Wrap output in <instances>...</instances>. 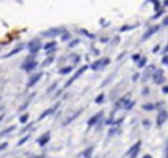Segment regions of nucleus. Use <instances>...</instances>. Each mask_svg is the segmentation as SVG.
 <instances>
[{"label": "nucleus", "instance_id": "obj_43", "mask_svg": "<svg viewBox=\"0 0 168 158\" xmlns=\"http://www.w3.org/2000/svg\"><path fill=\"white\" fill-rule=\"evenodd\" d=\"M6 147H7V143H3V144H2V147H0V148H2V150H4V148H6Z\"/></svg>", "mask_w": 168, "mask_h": 158}, {"label": "nucleus", "instance_id": "obj_12", "mask_svg": "<svg viewBox=\"0 0 168 158\" xmlns=\"http://www.w3.org/2000/svg\"><path fill=\"white\" fill-rule=\"evenodd\" d=\"M81 112H83V109H79V110H77V112H76V114H73V115H72V116H70V118H67V119H66V120L63 122L62 125H63V126H67V125H69V123H72V122H73L74 119H77V118H79V116H80V115H81Z\"/></svg>", "mask_w": 168, "mask_h": 158}, {"label": "nucleus", "instance_id": "obj_35", "mask_svg": "<svg viewBox=\"0 0 168 158\" xmlns=\"http://www.w3.org/2000/svg\"><path fill=\"white\" fill-rule=\"evenodd\" d=\"M56 85H58V84H56V83H53V84H52V85H51V87H49V88H48V92H51V91H53V90H55V88H56Z\"/></svg>", "mask_w": 168, "mask_h": 158}, {"label": "nucleus", "instance_id": "obj_3", "mask_svg": "<svg viewBox=\"0 0 168 158\" xmlns=\"http://www.w3.org/2000/svg\"><path fill=\"white\" fill-rule=\"evenodd\" d=\"M63 32H65V30H62V28H49V30L44 31V32H41V37L55 38L56 35H59V34H63Z\"/></svg>", "mask_w": 168, "mask_h": 158}, {"label": "nucleus", "instance_id": "obj_7", "mask_svg": "<svg viewBox=\"0 0 168 158\" xmlns=\"http://www.w3.org/2000/svg\"><path fill=\"white\" fill-rule=\"evenodd\" d=\"M167 119H168V112L167 110H160V114H158V116H157V126H163L167 122Z\"/></svg>", "mask_w": 168, "mask_h": 158}, {"label": "nucleus", "instance_id": "obj_41", "mask_svg": "<svg viewBox=\"0 0 168 158\" xmlns=\"http://www.w3.org/2000/svg\"><path fill=\"white\" fill-rule=\"evenodd\" d=\"M163 25H165V27L168 25V17H165V18H164V21H163Z\"/></svg>", "mask_w": 168, "mask_h": 158}, {"label": "nucleus", "instance_id": "obj_10", "mask_svg": "<svg viewBox=\"0 0 168 158\" xmlns=\"http://www.w3.org/2000/svg\"><path fill=\"white\" fill-rule=\"evenodd\" d=\"M140 146H142V141H137V143H136L135 146H132L130 150L128 151V155H130V158H135V157H136V154L139 153Z\"/></svg>", "mask_w": 168, "mask_h": 158}, {"label": "nucleus", "instance_id": "obj_47", "mask_svg": "<svg viewBox=\"0 0 168 158\" xmlns=\"http://www.w3.org/2000/svg\"><path fill=\"white\" fill-rule=\"evenodd\" d=\"M32 158H44L42 155H38V157H32Z\"/></svg>", "mask_w": 168, "mask_h": 158}, {"label": "nucleus", "instance_id": "obj_24", "mask_svg": "<svg viewBox=\"0 0 168 158\" xmlns=\"http://www.w3.org/2000/svg\"><path fill=\"white\" fill-rule=\"evenodd\" d=\"M60 39H62V41H69L70 39V34L65 30V32L62 34V38H60Z\"/></svg>", "mask_w": 168, "mask_h": 158}, {"label": "nucleus", "instance_id": "obj_14", "mask_svg": "<svg viewBox=\"0 0 168 158\" xmlns=\"http://www.w3.org/2000/svg\"><path fill=\"white\" fill-rule=\"evenodd\" d=\"M92 151H94V148H92V147H87L80 155H79V158H91Z\"/></svg>", "mask_w": 168, "mask_h": 158}, {"label": "nucleus", "instance_id": "obj_11", "mask_svg": "<svg viewBox=\"0 0 168 158\" xmlns=\"http://www.w3.org/2000/svg\"><path fill=\"white\" fill-rule=\"evenodd\" d=\"M42 76H44V74H42V71H41V73L34 74L32 77H31V78L28 80V83H27V87H32V85L35 84V83H38V81L41 80V77H42Z\"/></svg>", "mask_w": 168, "mask_h": 158}, {"label": "nucleus", "instance_id": "obj_15", "mask_svg": "<svg viewBox=\"0 0 168 158\" xmlns=\"http://www.w3.org/2000/svg\"><path fill=\"white\" fill-rule=\"evenodd\" d=\"M22 48H24V45H22V44H20L18 46H17V48H14V49H13L11 52H8L7 55H4L3 58H10V56H13V55H15V53H18V52H21V51H22Z\"/></svg>", "mask_w": 168, "mask_h": 158}, {"label": "nucleus", "instance_id": "obj_48", "mask_svg": "<svg viewBox=\"0 0 168 158\" xmlns=\"http://www.w3.org/2000/svg\"><path fill=\"white\" fill-rule=\"evenodd\" d=\"M167 158H168V154H167Z\"/></svg>", "mask_w": 168, "mask_h": 158}, {"label": "nucleus", "instance_id": "obj_46", "mask_svg": "<svg viewBox=\"0 0 168 158\" xmlns=\"http://www.w3.org/2000/svg\"><path fill=\"white\" fill-rule=\"evenodd\" d=\"M164 6H168V0H164Z\"/></svg>", "mask_w": 168, "mask_h": 158}, {"label": "nucleus", "instance_id": "obj_16", "mask_svg": "<svg viewBox=\"0 0 168 158\" xmlns=\"http://www.w3.org/2000/svg\"><path fill=\"white\" fill-rule=\"evenodd\" d=\"M128 101H129V95L122 97V98L116 102V108H125V105H126V102H128Z\"/></svg>", "mask_w": 168, "mask_h": 158}, {"label": "nucleus", "instance_id": "obj_1", "mask_svg": "<svg viewBox=\"0 0 168 158\" xmlns=\"http://www.w3.org/2000/svg\"><path fill=\"white\" fill-rule=\"evenodd\" d=\"M37 64L38 63L34 60V55H31V56H28V58L25 59V62L21 64V69L25 70L27 73H29V71H32V70L37 67Z\"/></svg>", "mask_w": 168, "mask_h": 158}, {"label": "nucleus", "instance_id": "obj_44", "mask_svg": "<svg viewBox=\"0 0 168 158\" xmlns=\"http://www.w3.org/2000/svg\"><path fill=\"white\" fill-rule=\"evenodd\" d=\"M164 52H165V53H167V52H168V45H167V46H165V48H164Z\"/></svg>", "mask_w": 168, "mask_h": 158}, {"label": "nucleus", "instance_id": "obj_28", "mask_svg": "<svg viewBox=\"0 0 168 158\" xmlns=\"http://www.w3.org/2000/svg\"><path fill=\"white\" fill-rule=\"evenodd\" d=\"M27 120H28V114L22 115L21 118H20V122H21V123H27Z\"/></svg>", "mask_w": 168, "mask_h": 158}, {"label": "nucleus", "instance_id": "obj_19", "mask_svg": "<svg viewBox=\"0 0 168 158\" xmlns=\"http://www.w3.org/2000/svg\"><path fill=\"white\" fill-rule=\"evenodd\" d=\"M73 70V67L72 66H67V67H62V69L59 70V74H67V73H70Z\"/></svg>", "mask_w": 168, "mask_h": 158}, {"label": "nucleus", "instance_id": "obj_29", "mask_svg": "<svg viewBox=\"0 0 168 158\" xmlns=\"http://www.w3.org/2000/svg\"><path fill=\"white\" fill-rule=\"evenodd\" d=\"M14 126H11V127H8L7 130H3V132H2V136H4V134H7V133H10V132H13V130H14Z\"/></svg>", "mask_w": 168, "mask_h": 158}, {"label": "nucleus", "instance_id": "obj_2", "mask_svg": "<svg viewBox=\"0 0 168 158\" xmlns=\"http://www.w3.org/2000/svg\"><path fill=\"white\" fill-rule=\"evenodd\" d=\"M41 39H38V38H34L32 41H29L28 42V51H29V53L31 55H35L38 51L41 49Z\"/></svg>", "mask_w": 168, "mask_h": 158}, {"label": "nucleus", "instance_id": "obj_22", "mask_svg": "<svg viewBox=\"0 0 168 158\" xmlns=\"http://www.w3.org/2000/svg\"><path fill=\"white\" fill-rule=\"evenodd\" d=\"M53 60H55V59H53V56H49V58H48V59L45 60L44 63H42V66H49V64H51Z\"/></svg>", "mask_w": 168, "mask_h": 158}, {"label": "nucleus", "instance_id": "obj_26", "mask_svg": "<svg viewBox=\"0 0 168 158\" xmlns=\"http://www.w3.org/2000/svg\"><path fill=\"white\" fill-rule=\"evenodd\" d=\"M133 28H135V25H125V27H122V28H121V31H122V32H125V31L133 30Z\"/></svg>", "mask_w": 168, "mask_h": 158}, {"label": "nucleus", "instance_id": "obj_13", "mask_svg": "<svg viewBox=\"0 0 168 158\" xmlns=\"http://www.w3.org/2000/svg\"><path fill=\"white\" fill-rule=\"evenodd\" d=\"M49 139H51V133L46 132V133L44 134V136H41L39 139L37 140V143L39 144V146H45V144H46L48 141H49Z\"/></svg>", "mask_w": 168, "mask_h": 158}, {"label": "nucleus", "instance_id": "obj_27", "mask_svg": "<svg viewBox=\"0 0 168 158\" xmlns=\"http://www.w3.org/2000/svg\"><path fill=\"white\" fill-rule=\"evenodd\" d=\"M28 139H29V134H27L25 137H22V139L20 140V141H18V144H17V146H22V144L25 143V141H27V140H28Z\"/></svg>", "mask_w": 168, "mask_h": 158}, {"label": "nucleus", "instance_id": "obj_39", "mask_svg": "<svg viewBox=\"0 0 168 158\" xmlns=\"http://www.w3.org/2000/svg\"><path fill=\"white\" fill-rule=\"evenodd\" d=\"M28 104H29V101H28V102H25V104H24V105H22V107L20 108V110H24V109H25V108L28 107Z\"/></svg>", "mask_w": 168, "mask_h": 158}, {"label": "nucleus", "instance_id": "obj_32", "mask_svg": "<svg viewBox=\"0 0 168 158\" xmlns=\"http://www.w3.org/2000/svg\"><path fill=\"white\" fill-rule=\"evenodd\" d=\"M79 44V39H74V41H72L69 44V48H73V46H76V45Z\"/></svg>", "mask_w": 168, "mask_h": 158}, {"label": "nucleus", "instance_id": "obj_4", "mask_svg": "<svg viewBox=\"0 0 168 158\" xmlns=\"http://www.w3.org/2000/svg\"><path fill=\"white\" fill-rule=\"evenodd\" d=\"M87 69H88V66H87V64H86V66H83V67H80V69H79V70H77V71H76V74H74L73 77H72L69 81H67V83H66V85H65V87H69V85L72 84V83H73L74 80H77V78L80 77L81 74H83V73H84V71H86V70H87Z\"/></svg>", "mask_w": 168, "mask_h": 158}, {"label": "nucleus", "instance_id": "obj_25", "mask_svg": "<svg viewBox=\"0 0 168 158\" xmlns=\"http://www.w3.org/2000/svg\"><path fill=\"white\" fill-rule=\"evenodd\" d=\"M104 101V94H99L97 98H95V104H101Z\"/></svg>", "mask_w": 168, "mask_h": 158}, {"label": "nucleus", "instance_id": "obj_37", "mask_svg": "<svg viewBox=\"0 0 168 158\" xmlns=\"http://www.w3.org/2000/svg\"><path fill=\"white\" fill-rule=\"evenodd\" d=\"M132 59H133V60H137V62H139V60H140V55H137V53H136V55L132 56Z\"/></svg>", "mask_w": 168, "mask_h": 158}, {"label": "nucleus", "instance_id": "obj_9", "mask_svg": "<svg viewBox=\"0 0 168 158\" xmlns=\"http://www.w3.org/2000/svg\"><path fill=\"white\" fill-rule=\"evenodd\" d=\"M58 108H59V104H56V105H53V107H52V108H48V109L45 110L44 114H41V115H39V118H38V120H42V119H45V118H46L48 115H52V114H53V112H55L56 109H58Z\"/></svg>", "mask_w": 168, "mask_h": 158}, {"label": "nucleus", "instance_id": "obj_6", "mask_svg": "<svg viewBox=\"0 0 168 158\" xmlns=\"http://www.w3.org/2000/svg\"><path fill=\"white\" fill-rule=\"evenodd\" d=\"M153 80L156 84H163L164 83V73H163V70H156L153 74Z\"/></svg>", "mask_w": 168, "mask_h": 158}, {"label": "nucleus", "instance_id": "obj_30", "mask_svg": "<svg viewBox=\"0 0 168 158\" xmlns=\"http://www.w3.org/2000/svg\"><path fill=\"white\" fill-rule=\"evenodd\" d=\"M80 32H81V34H84V35H87V37H90L91 39L94 38V35H92V34H90L88 31H86V30H80Z\"/></svg>", "mask_w": 168, "mask_h": 158}, {"label": "nucleus", "instance_id": "obj_23", "mask_svg": "<svg viewBox=\"0 0 168 158\" xmlns=\"http://www.w3.org/2000/svg\"><path fill=\"white\" fill-rule=\"evenodd\" d=\"M133 105H135V101H128V102H126V105H125V109H126V110L132 109V108H133Z\"/></svg>", "mask_w": 168, "mask_h": 158}, {"label": "nucleus", "instance_id": "obj_31", "mask_svg": "<svg viewBox=\"0 0 168 158\" xmlns=\"http://www.w3.org/2000/svg\"><path fill=\"white\" fill-rule=\"evenodd\" d=\"M150 2H153V3H154V8H156L157 11H160V10H158V8H160V3H158L157 0H150Z\"/></svg>", "mask_w": 168, "mask_h": 158}, {"label": "nucleus", "instance_id": "obj_8", "mask_svg": "<svg viewBox=\"0 0 168 158\" xmlns=\"http://www.w3.org/2000/svg\"><path fill=\"white\" fill-rule=\"evenodd\" d=\"M102 115H104V112H102V110H101V112H98V114H95L94 116H91V118H90V120H88V123H87V125L90 126V127H91V126H94V125H97V123H98V122L101 120V118H102Z\"/></svg>", "mask_w": 168, "mask_h": 158}, {"label": "nucleus", "instance_id": "obj_34", "mask_svg": "<svg viewBox=\"0 0 168 158\" xmlns=\"http://www.w3.org/2000/svg\"><path fill=\"white\" fill-rule=\"evenodd\" d=\"M163 13H164V10H160V11H157V13H156V15H153V18L156 20V18H158V17H160L161 14H163Z\"/></svg>", "mask_w": 168, "mask_h": 158}, {"label": "nucleus", "instance_id": "obj_33", "mask_svg": "<svg viewBox=\"0 0 168 158\" xmlns=\"http://www.w3.org/2000/svg\"><path fill=\"white\" fill-rule=\"evenodd\" d=\"M161 62H163V64H168V55H164V56H163Z\"/></svg>", "mask_w": 168, "mask_h": 158}, {"label": "nucleus", "instance_id": "obj_18", "mask_svg": "<svg viewBox=\"0 0 168 158\" xmlns=\"http://www.w3.org/2000/svg\"><path fill=\"white\" fill-rule=\"evenodd\" d=\"M56 46V42L55 41H51V42H48L46 45L44 46V49H46V51H52V49H55Z\"/></svg>", "mask_w": 168, "mask_h": 158}, {"label": "nucleus", "instance_id": "obj_21", "mask_svg": "<svg viewBox=\"0 0 168 158\" xmlns=\"http://www.w3.org/2000/svg\"><path fill=\"white\" fill-rule=\"evenodd\" d=\"M146 63H147V59H146V58H142V59L137 62V67H140V69H142V67L146 66Z\"/></svg>", "mask_w": 168, "mask_h": 158}, {"label": "nucleus", "instance_id": "obj_17", "mask_svg": "<svg viewBox=\"0 0 168 158\" xmlns=\"http://www.w3.org/2000/svg\"><path fill=\"white\" fill-rule=\"evenodd\" d=\"M104 60L105 59H99V60H97V62H94L91 64V69L92 70H98V69H101V67H104Z\"/></svg>", "mask_w": 168, "mask_h": 158}, {"label": "nucleus", "instance_id": "obj_5", "mask_svg": "<svg viewBox=\"0 0 168 158\" xmlns=\"http://www.w3.org/2000/svg\"><path fill=\"white\" fill-rule=\"evenodd\" d=\"M158 30H160V27H158V25H153V27H150L149 30H147L146 32L143 34V37H142V41H147V39H149V38H150V37H151V35H154V34L157 32Z\"/></svg>", "mask_w": 168, "mask_h": 158}, {"label": "nucleus", "instance_id": "obj_40", "mask_svg": "<svg viewBox=\"0 0 168 158\" xmlns=\"http://www.w3.org/2000/svg\"><path fill=\"white\" fill-rule=\"evenodd\" d=\"M163 92H164V94H168V85H164V87H163Z\"/></svg>", "mask_w": 168, "mask_h": 158}, {"label": "nucleus", "instance_id": "obj_20", "mask_svg": "<svg viewBox=\"0 0 168 158\" xmlns=\"http://www.w3.org/2000/svg\"><path fill=\"white\" fill-rule=\"evenodd\" d=\"M142 108L144 110H153V109H156V105H154V104H144V105H142Z\"/></svg>", "mask_w": 168, "mask_h": 158}, {"label": "nucleus", "instance_id": "obj_42", "mask_svg": "<svg viewBox=\"0 0 168 158\" xmlns=\"http://www.w3.org/2000/svg\"><path fill=\"white\" fill-rule=\"evenodd\" d=\"M149 94V88H144V91H143V95H147Z\"/></svg>", "mask_w": 168, "mask_h": 158}, {"label": "nucleus", "instance_id": "obj_38", "mask_svg": "<svg viewBox=\"0 0 168 158\" xmlns=\"http://www.w3.org/2000/svg\"><path fill=\"white\" fill-rule=\"evenodd\" d=\"M158 51H160V45H157V46H154V49H153V53H157Z\"/></svg>", "mask_w": 168, "mask_h": 158}, {"label": "nucleus", "instance_id": "obj_36", "mask_svg": "<svg viewBox=\"0 0 168 158\" xmlns=\"http://www.w3.org/2000/svg\"><path fill=\"white\" fill-rule=\"evenodd\" d=\"M79 62H80V56H79V55H76V56L73 58V63L76 64V63H79Z\"/></svg>", "mask_w": 168, "mask_h": 158}, {"label": "nucleus", "instance_id": "obj_45", "mask_svg": "<svg viewBox=\"0 0 168 158\" xmlns=\"http://www.w3.org/2000/svg\"><path fill=\"white\" fill-rule=\"evenodd\" d=\"M143 158H151V155H149V154H147V155H144Z\"/></svg>", "mask_w": 168, "mask_h": 158}]
</instances>
